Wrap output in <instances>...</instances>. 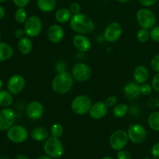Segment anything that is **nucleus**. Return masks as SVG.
I'll list each match as a JSON object with an SVG mask.
<instances>
[{
    "mask_svg": "<svg viewBox=\"0 0 159 159\" xmlns=\"http://www.w3.org/2000/svg\"><path fill=\"white\" fill-rule=\"evenodd\" d=\"M70 27L73 31L80 34H89L95 30V24L93 20L85 14H74L70 20Z\"/></svg>",
    "mask_w": 159,
    "mask_h": 159,
    "instance_id": "nucleus-1",
    "label": "nucleus"
},
{
    "mask_svg": "<svg viewBox=\"0 0 159 159\" xmlns=\"http://www.w3.org/2000/svg\"><path fill=\"white\" fill-rule=\"evenodd\" d=\"M74 78L67 71H61L54 78L52 81V89L57 94L64 95L70 92L74 84Z\"/></svg>",
    "mask_w": 159,
    "mask_h": 159,
    "instance_id": "nucleus-2",
    "label": "nucleus"
},
{
    "mask_svg": "<svg viewBox=\"0 0 159 159\" xmlns=\"http://www.w3.org/2000/svg\"><path fill=\"white\" fill-rule=\"evenodd\" d=\"M43 151L45 154L52 158H59L65 152L63 144L59 138L49 137L43 144Z\"/></svg>",
    "mask_w": 159,
    "mask_h": 159,
    "instance_id": "nucleus-3",
    "label": "nucleus"
},
{
    "mask_svg": "<svg viewBox=\"0 0 159 159\" xmlns=\"http://www.w3.org/2000/svg\"><path fill=\"white\" fill-rule=\"evenodd\" d=\"M92 105L93 103L89 96L85 95H80L73 99L71 104V108L76 114L85 115L89 112Z\"/></svg>",
    "mask_w": 159,
    "mask_h": 159,
    "instance_id": "nucleus-4",
    "label": "nucleus"
},
{
    "mask_svg": "<svg viewBox=\"0 0 159 159\" xmlns=\"http://www.w3.org/2000/svg\"><path fill=\"white\" fill-rule=\"evenodd\" d=\"M137 20L141 28L148 30L154 27L157 21L155 13L147 8H143L138 11Z\"/></svg>",
    "mask_w": 159,
    "mask_h": 159,
    "instance_id": "nucleus-5",
    "label": "nucleus"
},
{
    "mask_svg": "<svg viewBox=\"0 0 159 159\" xmlns=\"http://www.w3.org/2000/svg\"><path fill=\"white\" fill-rule=\"evenodd\" d=\"M42 27V21L40 17L37 16H31L28 17L26 21L24 23V32L27 37H38L41 33Z\"/></svg>",
    "mask_w": 159,
    "mask_h": 159,
    "instance_id": "nucleus-6",
    "label": "nucleus"
},
{
    "mask_svg": "<svg viewBox=\"0 0 159 159\" xmlns=\"http://www.w3.org/2000/svg\"><path fill=\"white\" fill-rule=\"evenodd\" d=\"M128 135L126 131L123 130H118L113 132L110 138V145L113 150H123L128 142Z\"/></svg>",
    "mask_w": 159,
    "mask_h": 159,
    "instance_id": "nucleus-7",
    "label": "nucleus"
},
{
    "mask_svg": "<svg viewBox=\"0 0 159 159\" xmlns=\"http://www.w3.org/2000/svg\"><path fill=\"white\" fill-rule=\"evenodd\" d=\"M71 75L78 82H86L92 76V69L87 64L77 63L71 69Z\"/></svg>",
    "mask_w": 159,
    "mask_h": 159,
    "instance_id": "nucleus-8",
    "label": "nucleus"
},
{
    "mask_svg": "<svg viewBox=\"0 0 159 159\" xmlns=\"http://www.w3.org/2000/svg\"><path fill=\"white\" fill-rule=\"evenodd\" d=\"M127 133L129 140L134 144H141L144 142L147 138L146 129L142 125L138 124L130 125Z\"/></svg>",
    "mask_w": 159,
    "mask_h": 159,
    "instance_id": "nucleus-9",
    "label": "nucleus"
},
{
    "mask_svg": "<svg viewBox=\"0 0 159 159\" xmlns=\"http://www.w3.org/2000/svg\"><path fill=\"white\" fill-rule=\"evenodd\" d=\"M7 138L12 142L20 144L26 141L28 138V131L23 126H12L7 130Z\"/></svg>",
    "mask_w": 159,
    "mask_h": 159,
    "instance_id": "nucleus-10",
    "label": "nucleus"
},
{
    "mask_svg": "<svg viewBox=\"0 0 159 159\" xmlns=\"http://www.w3.org/2000/svg\"><path fill=\"white\" fill-rule=\"evenodd\" d=\"M16 120V113L11 108L2 109L0 110V130L7 131L13 126Z\"/></svg>",
    "mask_w": 159,
    "mask_h": 159,
    "instance_id": "nucleus-11",
    "label": "nucleus"
},
{
    "mask_svg": "<svg viewBox=\"0 0 159 159\" xmlns=\"http://www.w3.org/2000/svg\"><path fill=\"white\" fill-rule=\"evenodd\" d=\"M26 81L23 76L20 75H14L9 78L7 83L8 91L12 95H18L24 89Z\"/></svg>",
    "mask_w": 159,
    "mask_h": 159,
    "instance_id": "nucleus-12",
    "label": "nucleus"
},
{
    "mask_svg": "<svg viewBox=\"0 0 159 159\" xmlns=\"http://www.w3.org/2000/svg\"><path fill=\"white\" fill-rule=\"evenodd\" d=\"M123 33L122 26L116 22L110 23L104 31V38L107 42L113 43L120 39Z\"/></svg>",
    "mask_w": 159,
    "mask_h": 159,
    "instance_id": "nucleus-13",
    "label": "nucleus"
},
{
    "mask_svg": "<svg viewBox=\"0 0 159 159\" xmlns=\"http://www.w3.org/2000/svg\"><path fill=\"white\" fill-rule=\"evenodd\" d=\"M43 106L38 101H33L30 102L26 109V116L32 120H37L40 119L43 114Z\"/></svg>",
    "mask_w": 159,
    "mask_h": 159,
    "instance_id": "nucleus-14",
    "label": "nucleus"
},
{
    "mask_svg": "<svg viewBox=\"0 0 159 159\" xmlns=\"http://www.w3.org/2000/svg\"><path fill=\"white\" fill-rule=\"evenodd\" d=\"M108 109L109 107L106 104L105 102L99 101V102H96L92 105L89 113L93 119L100 120L107 114Z\"/></svg>",
    "mask_w": 159,
    "mask_h": 159,
    "instance_id": "nucleus-15",
    "label": "nucleus"
},
{
    "mask_svg": "<svg viewBox=\"0 0 159 159\" xmlns=\"http://www.w3.org/2000/svg\"><path fill=\"white\" fill-rule=\"evenodd\" d=\"M47 36L48 38L51 43H59L61 42L65 37V31L61 26L58 24L51 25L47 31Z\"/></svg>",
    "mask_w": 159,
    "mask_h": 159,
    "instance_id": "nucleus-16",
    "label": "nucleus"
},
{
    "mask_svg": "<svg viewBox=\"0 0 159 159\" xmlns=\"http://www.w3.org/2000/svg\"><path fill=\"white\" fill-rule=\"evenodd\" d=\"M74 46L81 52H86L91 48L92 43L89 39L84 34H76L72 39Z\"/></svg>",
    "mask_w": 159,
    "mask_h": 159,
    "instance_id": "nucleus-17",
    "label": "nucleus"
},
{
    "mask_svg": "<svg viewBox=\"0 0 159 159\" xmlns=\"http://www.w3.org/2000/svg\"><path fill=\"white\" fill-rule=\"evenodd\" d=\"M124 93L126 97L128 99L133 100L138 97L141 94L140 85L136 82H130L125 85L124 89Z\"/></svg>",
    "mask_w": 159,
    "mask_h": 159,
    "instance_id": "nucleus-18",
    "label": "nucleus"
},
{
    "mask_svg": "<svg viewBox=\"0 0 159 159\" xmlns=\"http://www.w3.org/2000/svg\"><path fill=\"white\" fill-rule=\"evenodd\" d=\"M149 77L148 69L144 65H138L134 71V79L138 84L145 83Z\"/></svg>",
    "mask_w": 159,
    "mask_h": 159,
    "instance_id": "nucleus-19",
    "label": "nucleus"
},
{
    "mask_svg": "<svg viewBox=\"0 0 159 159\" xmlns=\"http://www.w3.org/2000/svg\"><path fill=\"white\" fill-rule=\"evenodd\" d=\"M30 135L32 139L35 141L42 142V141H45L49 138V131L46 127H37L33 129Z\"/></svg>",
    "mask_w": 159,
    "mask_h": 159,
    "instance_id": "nucleus-20",
    "label": "nucleus"
},
{
    "mask_svg": "<svg viewBox=\"0 0 159 159\" xmlns=\"http://www.w3.org/2000/svg\"><path fill=\"white\" fill-rule=\"evenodd\" d=\"M17 48L21 54L26 55V54H30L33 48V43L30 40V37H23L20 39L18 44H17Z\"/></svg>",
    "mask_w": 159,
    "mask_h": 159,
    "instance_id": "nucleus-21",
    "label": "nucleus"
},
{
    "mask_svg": "<svg viewBox=\"0 0 159 159\" xmlns=\"http://www.w3.org/2000/svg\"><path fill=\"white\" fill-rule=\"evenodd\" d=\"M14 54L13 48L5 42H0V62L9 60Z\"/></svg>",
    "mask_w": 159,
    "mask_h": 159,
    "instance_id": "nucleus-22",
    "label": "nucleus"
},
{
    "mask_svg": "<svg viewBox=\"0 0 159 159\" xmlns=\"http://www.w3.org/2000/svg\"><path fill=\"white\" fill-rule=\"evenodd\" d=\"M71 12L69 9L67 8H61L59 9L57 12H55V20L59 23H66L67 22L69 21L71 18Z\"/></svg>",
    "mask_w": 159,
    "mask_h": 159,
    "instance_id": "nucleus-23",
    "label": "nucleus"
},
{
    "mask_svg": "<svg viewBox=\"0 0 159 159\" xmlns=\"http://www.w3.org/2000/svg\"><path fill=\"white\" fill-rule=\"evenodd\" d=\"M37 7L43 12H52L56 7V0H37Z\"/></svg>",
    "mask_w": 159,
    "mask_h": 159,
    "instance_id": "nucleus-24",
    "label": "nucleus"
},
{
    "mask_svg": "<svg viewBox=\"0 0 159 159\" xmlns=\"http://www.w3.org/2000/svg\"><path fill=\"white\" fill-rule=\"evenodd\" d=\"M12 93L6 90H0V107H9L12 103Z\"/></svg>",
    "mask_w": 159,
    "mask_h": 159,
    "instance_id": "nucleus-25",
    "label": "nucleus"
},
{
    "mask_svg": "<svg viewBox=\"0 0 159 159\" xmlns=\"http://www.w3.org/2000/svg\"><path fill=\"white\" fill-rule=\"evenodd\" d=\"M148 122L152 130L159 131V112L155 111L151 113L148 119Z\"/></svg>",
    "mask_w": 159,
    "mask_h": 159,
    "instance_id": "nucleus-26",
    "label": "nucleus"
},
{
    "mask_svg": "<svg viewBox=\"0 0 159 159\" xmlns=\"http://www.w3.org/2000/svg\"><path fill=\"white\" fill-rule=\"evenodd\" d=\"M128 112V107L124 103H120L115 105L113 110V114L116 118H123L127 115Z\"/></svg>",
    "mask_w": 159,
    "mask_h": 159,
    "instance_id": "nucleus-27",
    "label": "nucleus"
},
{
    "mask_svg": "<svg viewBox=\"0 0 159 159\" xmlns=\"http://www.w3.org/2000/svg\"><path fill=\"white\" fill-rule=\"evenodd\" d=\"M14 17H15L16 21L18 23H25V22L28 19L27 12L24 8H18L16 10Z\"/></svg>",
    "mask_w": 159,
    "mask_h": 159,
    "instance_id": "nucleus-28",
    "label": "nucleus"
},
{
    "mask_svg": "<svg viewBox=\"0 0 159 159\" xmlns=\"http://www.w3.org/2000/svg\"><path fill=\"white\" fill-rule=\"evenodd\" d=\"M150 38V31L148 29L141 28V29L137 32V39H138L141 43H146V42L148 41V40Z\"/></svg>",
    "mask_w": 159,
    "mask_h": 159,
    "instance_id": "nucleus-29",
    "label": "nucleus"
},
{
    "mask_svg": "<svg viewBox=\"0 0 159 159\" xmlns=\"http://www.w3.org/2000/svg\"><path fill=\"white\" fill-rule=\"evenodd\" d=\"M63 126L61 124H59V123H55V124H54L51 126V129H50V133H51V136L57 138L61 137V135L63 134Z\"/></svg>",
    "mask_w": 159,
    "mask_h": 159,
    "instance_id": "nucleus-30",
    "label": "nucleus"
},
{
    "mask_svg": "<svg viewBox=\"0 0 159 159\" xmlns=\"http://www.w3.org/2000/svg\"><path fill=\"white\" fill-rule=\"evenodd\" d=\"M152 85H150L148 83H143L140 85V91H141V94L144 95V96H149L152 94Z\"/></svg>",
    "mask_w": 159,
    "mask_h": 159,
    "instance_id": "nucleus-31",
    "label": "nucleus"
},
{
    "mask_svg": "<svg viewBox=\"0 0 159 159\" xmlns=\"http://www.w3.org/2000/svg\"><path fill=\"white\" fill-rule=\"evenodd\" d=\"M150 37L153 41L159 43V26H154L151 29Z\"/></svg>",
    "mask_w": 159,
    "mask_h": 159,
    "instance_id": "nucleus-32",
    "label": "nucleus"
},
{
    "mask_svg": "<svg viewBox=\"0 0 159 159\" xmlns=\"http://www.w3.org/2000/svg\"><path fill=\"white\" fill-rule=\"evenodd\" d=\"M151 67L153 71L159 72V54H156L151 61Z\"/></svg>",
    "mask_w": 159,
    "mask_h": 159,
    "instance_id": "nucleus-33",
    "label": "nucleus"
},
{
    "mask_svg": "<svg viewBox=\"0 0 159 159\" xmlns=\"http://www.w3.org/2000/svg\"><path fill=\"white\" fill-rule=\"evenodd\" d=\"M105 102L109 107H113V106L116 105V102H117V98H116V96L111 95V96H109L107 98Z\"/></svg>",
    "mask_w": 159,
    "mask_h": 159,
    "instance_id": "nucleus-34",
    "label": "nucleus"
},
{
    "mask_svg": "<svg viewBox=\"0 0 159 159\" xmlns=\"http://www.w3.org/2000/svg\"><path fill=\"white\" fill-rule=\"evenodd\" d=\"M116 158L117 159H131V155L127 151L120 150L118 151L116 154Z\"/></svg>",
    "mask_w": 159,
    "mask_h": 159,
    "instance_id": "nucleus-35",
    "label": "nucleus"
},
{
    "mask_svg": "<svg viewBox=\"0 0 159 159\" xmlns=\"http://www.w3.org/2000/svg\"><path fill=\"white\" fill-rule=\"evenodd\" d=\"M152 86L155 91L159 93V72L157 73L152 79Z\"/></svg>",
    "mask_w": 159,
    "mask_h": 159,
    "instance_id": "nucleus-36",
    "label": "nucleus"
},
{
    "mask_svg": "<svg viewBox=\"0 0 159 159\" xmlns=\"http://www.w3.org/2000/svg\"><path fill=\"white\" fill-rule=\"evenodd\" d=\"M69 10L71 11V12L73 14V15H74V14L79 13L81 10L80 5H79L78 2L71 3V5L69 6Z\"/></svg>",
    "mask_w": 159,
    "mask_h": 159,
    "instance_id": "nucleus-37",
    "label": "nucleus"
},
{
    "mask_svg": "<svg viewBox=\"0 0 159 159\" xmlns=\"http://www.w3.org/2000/svg\"><path fill=\"white\" fill-rule=\"evenodd\" d=\"M14 4L19 8H24L30 2V0H12Z\"/></svg>",
    "mask_w": 159,
    "mask_h": 159,
    "instance_id": "nucleus-38",
    "label": "nucleus"
},
{
    "mask_svg": "<svg viewBox=\"0 0 159 159\" xmlns=\"http://www.w3.org/2000/svg\"><path fill=\"white\" fill-rule=\"evenodd\" d=\"M152 155L154 158H159V142L155 143L152 148Z\"/></svg>",
    "mask_w": 159,
    "mask_h": 159,
    "instance_id": "nucleus-39",
    "label": "nucleus"
},
{
    "mask_svg": "<svg viewBox=\"0 0 159 159\" xmlns=\"http://www.w3.org/2000/svg\"><path fill=\"white\" fill-rule=\"evenodd\" d=\"M140 3L145 7H150L154 6L158 2V0H139Z\"/></svg>",
    "mask_w": 159,
    "mask_h": 159,
    "instance_id": "nucleus-40",
    "label": "nucleus"
},
{
    "mask_svg": "<svg viewBox=\"0 0 159 159\" xmlns=\"http://www.w3.org/2000/svg\"><path fill=\"white\" fill-rule=\"evenodd\" d=\"M14 35H15V37H16V38L21 39L22 37H24V35H26V34H25L24 30L17 29L15 31V33H14Z\"/></svg>",
    "mask_w": 159,
    "mask_h": 159,
    "instance_id": "nucleus-41",
    "label": "nucleus"
},
{
    "mask_svg": "<svg viewBox=\"0 0 159 159\" xmlns=\"http://www.w3.org/2000/svg\"><path fill=\"white\" fill-rule=\"evenodd\" d=\"M5 13H6L5 9L0 5V20H2V19L5 16Z\"/></svg>",
    "mask_w": 159,
    "mask_h": 159,
    "instance_id": "nucleus-42",
    "label": "nucleus"
},
{
    "mask_svg": "<svg viewBox=\"0 0 159 159\" xmlns=\"http://www.w3.org/2000/svg\"><path fill=\"white\" fill-rule=\"evenodd\" d=\"M15 159H30L26 155H18L16 156Z\"/></svg>",
    "mask_w": 159,
    "mask_h": 159,
    "instance_id": "nucleus-43",
    "label": "nucleus"
},
{
    "mask_svg": "<svg viewBox=\"0 0 159 159\" xmlns=\"http://www.w3.org/2000/svg\"><path fill=\"white\" fill-rule=\"evenodd\" d=\"M36 159H52V158H51V157L48 156V155H41V156L38 157V158Z\"/></svg>",
    "mask_w": 159,
    "mask_h": 159,
    "instance_id": "nucleus-44",
    "label": "nucleus"
},
{
    "mask_svg": "<svg viewBox=\"0 0 159 159\" xmlns=\"http://www.w3.org/2000/svg\"><path fill=\"white\" fill-rule=\"evenodd\" d=\"M116 1L120 2H129L130 0H116Z\"/></svg>",
    "mask_w": 159,
    "mask_h": 159,
    "instance_id": "nucleus-45",
    "label": "nucleus"
},
{
    "mask_svg": "<svg viewBox=\"0 0 159 159\" xmlns=\"http://www.w3.org/2000/svg\"><path fill=\"white\" fill-rule=\"evenodd\" d=\"M2 85H3V82L2 81V79H0V90H1V89L2 88Z\"/></svg>",
    "mask_w": 159,
    "mask_h": 159,
    "instance_id": "nucleus-46",
    "label": "nucleus"
},
{
    "mask_svg": "<svg viewBox=\"0 0 159 159\" xmlns=\"http://www.w3.org/2000/svg\"><path fill=\"white\" fill-rule=\"evenodd\" d=\"M102 159H113V158H112L110 156H106V157H103Z\"/></svg>",
    "mask_w": 159,
    "mask_h": 159,
    "instance_id": "nucleus-47",
    "label": "nucleus"
},
{
    "mask_svg": "<svg viewBox=\"0 0 159 159\" xmlns=\"http://www.w3.org/2000/svg\"><path fill=\"white\" fill-rule=\"evenodd\" d=\"M6 1H7V0H0V3L2 2H5Z\"/></svg>",
    "mask_w": 159,
    "mask_h": 159,
    "instance_id": "nucleus-48",
    "label": "nucleus"
},
{
    "mask_svg": "<svg viewBox=\"0 0 159 159\" xmlns=\"http://www.w3.org/2000/svg\"><path fill=\"white\" fill-rule=\"evenodd\" d=\"M152 159H159L158 158H152Z\"/></svg>",
    "mask_w": 159,
    "mask_h": 159,
    "instance_id": "nucleus-49",
    "label": "nucleus"
},
{
    "mask_svg": "<svg viewBox=\"0 0 159 159\" xmlns=\"http://www.w3.org/2000/svg\"><path fill=\"white\" fill-rule=\"evenodd\" d=\"M0 39H1V33H0Z\"/></svg>",
    "mask_w": 159,
    "mask_h": 159,
    "instance_id": "nucleus-50",
    "label": "nucleus"
}]
</instances>
